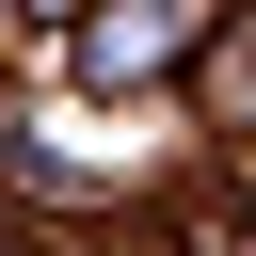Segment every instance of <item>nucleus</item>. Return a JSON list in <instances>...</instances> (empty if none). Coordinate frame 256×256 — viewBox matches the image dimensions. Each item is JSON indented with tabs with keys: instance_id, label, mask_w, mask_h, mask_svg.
I'll use <instances>...</instances> for the list:
<instances>
[{
	"instance_id": "1",
	"label": "nucleus",
	"mask_w": 256,
	"mask_h": 256,
	"mask_svg": "<svg viewBox=\"0 0 256 256\" xmlns=\"http://www.w3.org/2000/svg\"><path fill=\"white\" fill-rule=\"evenodd\" d=\"M144 64H176V16H144V0H128V16H96V32H80V80H96V96H128Z\"/></svg>"
}]
</instances>
